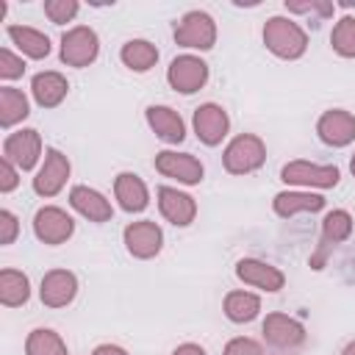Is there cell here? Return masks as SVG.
<instances>
[{
	"label": "cell",
	"mask_w": 355,
	"mask_h": 355,
	"mask_svg": "<svg viewBox=\"0 0 355 355\" xmlns=\"http://www.w3.org/2000/svg\"><path fill=\"white\" fill-rule=\"evenodd\" d=\"M69 172H72L69 158H67L61 150L47 147V150H44V161H42V166L36 169V178H33V191H36L39 197H44V200L55 197V194L67 186Z\"/></svg>",
	"instance_id": "cell-8"
},
{
	"label": "cell",
	"mask_w": 355,
	"mask_h": 355,
	"mask_svg": "<svg viewBox=\"0 0 355 355\" xmlns=\"http://www.w3.org/2000/svg\"><path fill=\"white\" fill-rule=\"evenodd\" d=\"M25 355H69V349L55 330L36 327L25 338Z\"/></svg>",
	"instance_id": "cell-29"
},
{
	"label": "cell",
	"mask_w": 355,
	"mask_h": 355,
	"mask_svg": "<svg viewBox=\"0 0 355 355\" xmlns=\"http://www.w3.org/2000/svg\"><path fill=\"white\" fill-rule=\"evenodd\" d=\"M6 36L11 39V44H17V50L33 61H42L50 55V36L42 33L39 28L31 25H8Z\"/></svg>",
	"instance_id": "cell-24"
},
{
	"label": "cell",
	"mask_w": 355,
	"mask_h": 355,
	"mask_svg": "<svg viewBox=\"0 0 355 355\" xmlns=\"http://www.w3.org/2000/svg\"><path fill=\"white\" fill-rule=\"evenodd\" d=\"M158 197V211L166 222H172L175 227H189L197 216V200L175 186H158L155 189Z\"/></svg>",
	"instance_id": "cell-15"
},
{
	"label": "cell",
	"mask_w": 355,
	"mask_h": 355,
	"mask_svg": "<svg viewBox=\"0 0 355 355\" xmlns=\"http://www.w3.org/2000/svg\"><path fill=\"white\" fill-rule=\"evenodd\" d=\"M78 11H80V3L78 0H44V14L55 25L72 22L78 17Z\"/></svg>",
	"instance_id": "cell-32"
},
{
	"label": "cell",
	"mask_w": 355,
	"mask_h": 355,
	"mask_svg": "<svg viewBox=\"0 0 355 355\" xmlns=\"http://www.w3.org/2000/svg\"><path fill=\"white\" fill-rule=\"evenodd\" d=\"M31 94L36 100V105L42 108H55L64 103V97L69 94V80L55 72V69H44V72H36L31 78Z\"/></svg>",
	"instance_id": "cell-22"
},
{
	"label": "cell",
	"mask_w": 355,
	"mask_h": 355,
	"mask_svg": "<svg viewBox=\"0 0 355 355\" xmlns=\"http://www.w3.org/2000/svg\"><path fill=\"white\" fill-rule=\"evenodd\" d=\"M175 44L189 47V50H211L216 44V22L208 11L191 8L175 22Z\"/></svg>",
	"instance_id": "cell-3"
},
{
	"label": "cell",
	"mask_w": 355,
	"mask_h": 355,
	"mask_svg": "<svg viewBox=\"0 0 355 355\" xmlns=\"http://www.w3.org/2000/svg\"><path fill=\"white\" fill-rule=\"evenodd\" d=\"M100 55V36L94 28L89 25H75L69 31H64L61 36V61L67 67L83 69L89 64H94Z\"/></svg>",
	"instance_id": "cell-4"
},
{
	"label": "cell",
	"mask_w": 355,
	"mask_h": 355,
	"mask_svg": "<svg viewBox=\"0 0 355 355\" xmlns=\"http://www.w3.org/2000/svg\"><path fill=\"white\" fill-rule=\"evenodd\" d=\"M172 355H208L200 344H194V341H186V344H180V347H175V352Z\"/></svg>",
	"instance_id": "cell-38"
},
{
	"label": "cell",
	"mask_w": 355,
	"mask_h": 355,
	"mask_svg": "<svg viewBox=\"0 0 355 355\" xmlns=\"http://www.w3.org/2000/svg\"><path fill=\"white\" fill-rule=\"evenodd\" d=\"M69 205H72V211H78L89 222H111V216H114L111 200L92 186H72L69 189Z\"/></svg>",
	"instance_id": "cell-19"
},
{
	"label": "cell",
	"mask_w": 355,
	"mask_h": 355,
	"mask_svg": "<svg viewBox=\"0 0 355 355\" xmlns=\"http://www.w3.org/2000/svg\"><path fill=\"white\" fill-rule=\"evenodd\" d=\"M122 241H125V250L139 258V261H150L161 252L164 247V230L158 222L153 219H139V222H130L125 225L122 230Z\"/></svg>",
	"instance_id": "cell-10"
},
{
	"label": "cell",
	"mask_w": 355,
	"mask_h": 355,
	"mask_svg": "<svg viewBox=\"0 0 355 355\" xmlns=\"http://www.w3.org/2000/svg\"><path fill=\"white\" fill-rule=\"evenodd\" d=\"M288 14H302L311 19H330L336 11V3L330 0H286Z\"/></svg>",
	"instance_id": "cell-31"
},
{
	"label": "cell",
	"mask_w": 355,
	"mask_h": 355,
	"mask_svg": "<svg viewBox=\"0 0 355 355\" xmlns=\"http://www.w3.org/2000/svg\"><path fill=\"white\" fill-rule=\"evenodd\" d=\"M191 128H194V136L205 144V147H216L222 144V139L227 136L230 130V116L222 105L216 103H202L194 108L191 114Z\"/></svg>",
	"instance_id": "cell-12"
},
{
	"label": "cell",
	"mask_w": 355,
	"mask_h": 355,
	"mask_svg": "<svg viewBox=\"0 0 355 355\" xmlns=\"http://www.w3.org/2000/svg\"><path fill=\"white\" fill-rule=\"evenodd\" d=\"M349 233H352V214H349V211H344V208H333V211H327V214H324V219H322L319 247H316V252L311 255V266H313V269H322V266H324L327 252H330L336 244L347 241V239H349Z\"/></svg>",
	"instance_id": "cell-13"
},
{
	"label": "cell",
	"mask_w": 355,
	"mask_h": 355,
	"mask_svg": "<svg viewBox=\"0 0 355 355\" xmlns=\"http://www.w3.org/2000/svg\"><path fill=\"white\" fill-rule=\"evenodd\" d=\"M275 355H291V349H277Z\"/></svg>",
	"instance_id": "cell-41"
},
{
	"label": "cell",
	"mask_w": 355,
	"mask_h": 355,
	"mask_svg": "<svg viewBox=\"0 0 355 355\" xmlns=\"http://www.w3.org/2000/svg\"><path fill=\"white\" fill-rule=\"evenodd\" d=\"M119 61L130 72H150L158 64V47L147 39H128L119 47Z\"/></svg>",
	"instance_id": "cell-25"
},
{
	"label": "cell",
	"mask_w": 355,
	"mask_h": 355,
	"mask_svg": "<svg viewBox=\"0 0 355 355\" xmlns=\"http://www.w3.org/2000/svg\"><path fill=\"white\" fill-rule=\"evenodd\" d=\"M266 161V144L255 133H239L227 141L222 153V166L230 175H252Z\"/></svg>",
	"instance_id": "cell-2"
},
{
	"label": "cell",
	"mask_w": 355,
	"mask_h": 355,
	"mask_svg": "<svg viewBox=\"0 0 355 355\" xmlns=\"http://www.w3.org/2000/svg\"><path fill=\"white\" fill-rule=\"evenodd\" d=\"M324 197L316 191H277L272 197V211L280 219H291L297 214H316L324 208Z\"/></svg>",
	"instance_id": "cell-23"
},
{
	"label": "cell",
	"mask_w": 355,
	"mask_h": 355,
	"mask_svg": "<svg viewBox=\"0 0 355 355\" xmlns=\"http://www.w3.org/2000/svg\"><path fill=\"white\" fill-rule=\"evenodd\" d=\"M236 277L244 286H252V288H261V291H269V294H275V291H280L286 286V275L277 266H272V263H266L261 258L236 261Z\"/></svg>",
	"instance_id": "cell-18"
},
{
	"label": "cell",
	"mask_w": 355,
	"mask_h": 355,
	"mask_svg": "<svg viewBox=\"0 0 355 355\" xmlns=\"http://www.w3.org/2000/svg\"><path fill=\"white\" fill-rule=\"evenodd\" d=\"M222 311H225V316L230 322L247 324V322H252L261 313V297L252 294V291H244V288L227 291L225 294V302H222Z\"/></svg>",
	"instance_id": "cell-26"
},
{
	"label": "cell",
	"mask_w": 355,
	"mask_h": 355,
	"mask_svg": "<svg viewBox=\"0 0 355 355\" xmlns=\"http://www.w3.org/2000/svg\"><path fill=\"white\" fill-rule=\"evenodd\" d=\"M316 136L327 147H347L355 141V114L344 108H327L316 119Z\"/></svg>",
	"instance_id": "cell-17"
},
{
	"label": "cell",
	"mask_w": 355,
	"mask_h": 355,
	"mask_svg": "<svg viewBox=\"0 0 355 355\" xmlns=\"http://www.w3.org/2000/svg\"><path fill=\"white\" fill-rule=\"evenodd\" d=\"M17 233H19V219H17L8 208H0V244H3V247L14 244Z\"/></svg>",
	"instance_id": "cell-35"
},
{
	"label": "cell",
	"mask_w": 355,
	"mask_h": 355,
	"mask_svg": "<svg viewBox=\"0 0 355 355\" xmlns=\"http://www.w3.org/2000/svg\"><path fill=\"white\" fill-rule=\"evenodd\" d=\"M341 355H355V341H349L347 347H344V352Z\"/></svg>",
	"instance_id": "cell-39"
},
{
	"label": "cell",
	"mask_w": 355,
	"mask_h": 355,
	"mask_svg": "<svg viewBox=\"0 0 355 355\" xmlns=\"http://www.w3.org/2000/svg\"><path fill=\"white\" fill-rule=\"evenodd\" d=\"M349 172H352V178H355V155L349 158Z\"/></svg>",
	"instance_id": "cell-40"
},
{
	"label": "cell",
	"mask_w": 355,
	"mask_h": 355,
	"mask_svg": "<svg viewBox=\"0 0 355 355\" xmlns=\"http://www.w3.org/2000/svg\"><path fill=\"white\" fill-rule=\"evenodd\" d=\"M78 297V277L69 269H50L39 283V300L44 308H67Z\"/></svg>",
	"instance_id": "cell-16"
},
{
	"label": "cell",
	"mask_w": 355,
	"mask_h": 355,
	"mask_svg": "<svg viewBox=\"0 0 355 355\" xmlns=\"http://www.w3.org/2000/svg\"><path fill=\"white\" fill-rule=\"evenodd\" d=\"M17 186H19V169H17L11 161L0 158V191L8 194V191H14Z\"/></svg>",
	"instance_id": "cell-36"
},
{
	"label": "cell",
	"mask_w": 355,
	"mask_h": 355,
	"mask_svg": "<svg viewBox=\"0 0 355 355\" xmlns=\"http://www.w3.org/2000/svg\"><path fill=\"white\" fill-rule=\"evenodd\" d=\"M166 83L180 94H194L208 83V64L194 53L175 55L166 67Z\"/></svg>",
	"instance_id": "cell-6"
},
{
	"label": "cell",
	"mask_w": 355,
	"mask_h": 355,
	"mask_svg": "<svg viewBox=\"0 0 355 355\" xmlns=\"http://www.w3.org/2000/svg\"><path fill=\"white\" fill-rule=\"evenodd\" d=\"M330 47L341 58H355V17H341L330 31Z\"/></svg>",
	"instance_id": "cell-30"
},
{
	"label": "cell",
	"mask_w": 355,
	"mask_h": 355,
	"mask_svg": "<svg viewBox=\"0 0 355 355\" xmlns=\"http://www.w3.org/2000/svg\"><path fill=\"white\" fill-rule=\"evenodd\" d=\"M263 44L272 55H277L283 61H297L308 50V33L291 17L277 14V17H269L263 22Z\"/></svg>",
	"instance_id": "cell-1"
},
{
	"label": "cell",
	"mask_w": 355,
	"mask_h": 355,
	"mask_svg": "<svg viewBox=\"0 0 355 355\" xmlns=\"http://www.w3.org/2000/svg\"><path fill=\"white\" fill-rule=\"evenodd\" d=\"M261 333H263V341L275 349H297L302 341H305V327L300 319L288 316V313H266L263 324H261Z\"/></svg>",
	"instance_id": "cell-14"
},
{
	"label": "cell",
	"mask_w": 355,
	"mask_h": 355,
	"mask_svg": "<svg viewBox=\"0 0 355 355\" xmlns=\"http://www.w3.org/2000/svg\"><path fill=\"white\" fill-rule=\"evenodd\" d=\"M3 158L19 172H31L42 158V136L36 128H19L3 139Z\"/></svg>",
	"instance_id": "cell-7"
},
{
	"label": "cell",
	"mask_w": 355,
	"mask_h": 355,
	"mask_svg": "<svg viewBox=\"0 0 355 355\" xmlns=\"http://www.w3.org/2000/svg\"><path fill=\"white\" fill-rule=\"evenodd\" d=\"M31 114L28 97L14 86H0V128H14Z\"/></svg>",
	"instance_id": "cell-28"
},
{
	"label": "cell",
	"mask_w": 355,
	"mask_h": 355,
	"mask_svg": "<svg viewBox=\"0 0 355 355\" xmlns=\"http://www.w3.org/2000/svg\"><path fill=\"white\" fill-rule=\"evenodd\" d=\"M114 197H116L119 208L128 214H141L150 205L147 183L136 172H119L114 178Z\"/></svg>",
	"instance_id": "cell-21"
},
{
	"label": "cell",
	"mask_w": 355,
	"mask_h": 355,
	"mask_svg": "<svg viewBox=\"0 0 355 355\" xmlns=\"http://www.w3.org/2000/svg\"><path fill=\"white\" fill-rule=\"evenodd\" d=\"M280 180L288 186H305V189H333L341 180V172L336 164H311V161H288L280 169Z\"/></svg>",
	"instance_id": "cell-5"
},
{
	"label": "cell",
	"mask_w": 355,
	"mask_h": 355,
	"mask_svg": "<svg viewBox=\"0 0 355 355\" xmlns=\"http://www.w3.org/2000/svg\"><path fill=\"white\" fill-rule=\"evenodd\" d=\"M89 355H128V349L119 347V344H100V347H94Z\"/></svg>",
	"instance_id": "cell-37"
},
{
	"label": "cell",
	"mask_w": 355,
	"mask_h": 355,
	"mask_svg": "<svg viewBox=\"0 0 355 355\" xmlns=\"http://www.w3.org/2000/svg\"><path fill=\"white\" fill-rule=\"evenodd\" d=\"M25 75V61H22V55H17V53H11L8 47H3L0 50V78L3 80H17V78H22Z\"/></svg>",
	"instance_id": "cell-33"
},
{
	"label": "cell",
	"mask_w": 355,
	"mask_h": 355,
	"mask_svg": "<svg viewBox=\"0 0 355 355\" xmlns=\"http://www.w3.org/2000/svg\"><path fill=\"white\" fill-rule=\"evenodd\" d=\"M155 172L164 175V178H172L183 186H197L205 175V166L200 158H194L191 153H178V150H161L155 153V161H153Z\"/></svg>",
	"instance_id": "cell-9"
},
{
	"label": "cell",
	"mask_w": 355,
	"mask_h": 355,
	"mask_svg": "<svg viewBox=\"0 0 355 355\" xmlns=\"http://www.w3.org/2000/svg\"><path fill=\"white\" fill-rule=\"evenodd\" d=\"M222 355H263V347H261V341H255L250 336H236L225 344Z\"/></svg>",
	"instance_id": "cell-34"
},
{
	"label": "cell",
	"mask_w": 355,
	"mask_h": 355,
	"mask_svg": "<svg viewBox=\"0 0 355 355\" xmlns=\"http://www.w3.org/2000/svg\"><path fill=\"white\" fill-rule=\"evenodd\" d=\"M31 300V280L19 269H3L0 272V302L6 308H19Z\"/></svg>",
	"instance_id": "cell-27"
},
{
	"label": "cell",
	"mask_w": 355,
	"mask_h": 355,
	"mask_svg": "<svg viewBox=\"0 0 355 355\" xmlns=\"http://www.w3.org/2000/svg\"><path fill=\"white\" fill-rule=\"evenodd\" d=\"M75 233V219L58 208V205H42L36 214H33V236L42 241V244H64L69 236Z\"/></svg>",
	"instance_id": "cell-11"
},
{
	"label": "cell",
	"mask_w": 355,
	"mask_h": 355,
	"mask_svg": "<svg viewBox=\"0 0 355 355\" xmlns=\"http://www.w3.org/2000/svg\"><path fill=\"white\" fill-rule=\"evenodd\" d=\"M144 119L150 130L166 144H180L186 139V122L172 105H147Z\"/></svg>",
	"instance_id": "cell-20"
}]
</instances>
